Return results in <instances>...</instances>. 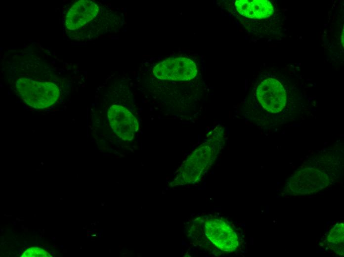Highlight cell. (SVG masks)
<instances>
[{
	"mask_svg": "<svg viewBox=\"0 0 344 257\" xmlns=\"http://www.w3.org/2000/svg\"><path fill=\"white\" fill-rule=\"evenodd\" d=\"M16 90L22 99L36 109H44L54 104L60 91L53 83L40 82L30 78H19L16 84Z\"/></svg>",
	"mask_w": 344,
	"mask_h": 257,
	"instance_id": "cell-1",
	"label": "cell"
},
{
	"mask_svg": "<svg viewBox=\"0 0 344 257\" xmlns=\"http://www.w3.org/2000/svg\"><path fill=\"white\" fill-rule=\"evenodd\" d=\"M153 73L158 79L170 81H190L197 75L196 64L190 59L178 57L169 58L157 64Z\"/></svg>",
	"mask_w": 344,
	"mask_h": 257,
	"instance_id": "cell-2",
	"label": "cell"
},
{
	"mask_svg": "<svg viewBox=\"0 0 344 257\" xmlns=\"http://www.w3.org/2000/svg\"><path fill=\"white\" fill-rule=\"evenodd\" d=\"M256 95L259 103L268 112L278 113L286 105V90L281 83L275 79L268 78L261 82Z\"/></svg>",
	"mask_w": 344,
	"mask_h": 257,
	"instance_id": "cell-3",
	"label": "cell"
},
{
	"mask_svg": "<svg viewBox=\"0 0 344 257\" xmlns=\"http://www.w3.org/2000/svg\"><path fill=\"white\" fill-rule=\"evenodd\" d=\"M107 116L114 133L124 140H132L139 128L136 117L127 108L120 105L109 108Z\"/></svg>",
	"mask_w": 344,
	"mask_h": 257,
	"instance_id": "cell-4",
	"label": "cell"
},
{
	"mask_svg": "<svg viewBox=\"0 0 344 257\" xmlns=\"http://www.w3.org/2000/svg\"><path fill=\"white\" fill-rule=\"evenodd\" d=\"M328 184L327 175L321 171L306 168L295 172L290 179L289 187L297 194L313 193Z\"/></svg>",
	"mask_w": 344,
	"mask_h": 257,
	"instance_id": "cell-5",
	"label": "cell"
},
{
	"mask_svg": "<svg viewBox=\"0 0 344 257\" xmlns=\"http://www.w3.org/2000/svg\"><path fill=\"white\" fill-rule=\"evenodd\" d=\"M205 233L217 248L225 252H232L238 246V237L231 226L225 221L214 219L205 223Z\"/></svg>",
	"mask_w": 344,
	"mask_h": 257,
	"instance_id": "cell-6",
	"label": "cell"
},
{
	"mask_svg": "<svg viewBox=\"0 0 344 257\" xmlns=\"http://www.w3.org/2000/svg\"><path fill=\"white\" fill-rule=\"evenodd\" d=\"M213 158V150L210 143H204L198 148L185 161L179 177L182 180H196L203 171L210 166Z\"/></svg>",
	"mask_w": 344,
	"mask_h": 257,
	"instance_id": "cell-7",
	"label": "cell"
},
{
	"mask_svg": "<svg viewBox=\"0 0 344 257\" xmlns=\"http://www.w3.org/2000/svg\"><path fill=\"white\" fill-rule=\"evenodd\" d=\"M98 5L89 0L76 2L68 10L65 19L66 28L70 30H77L97 16Z\"/></svg>",
	"mask_w": 344,
	"mask_h": 257,
	"instance_id": "cell-8",
	"label": "cell"
},
{
	"mask_svg": "<svg viewBox=\"0 0 344 257\" xmlns=\"http://www.w3.org/2000/svg\"><path fill=\"white\" fill-rule=\"evenodd\" d=\"M235 5L240 14L250 18H265L274 12L271 3L267 0H237Z\"/></svg>",
	"mask_w": 344,
	"mask_h": 257,
	"instance_id": "cell-9",
	"label": "cell"
},
{
	"mask_svg": "<svg viewBox=\"0 0 344 257\" xmlns=\"http://www.w3.org/2000/svg\"><path fill=\"white\" fill-rule=\"evenodd\" d=\"M330 248L336 253H344V224L337 223L330 231L327 237Z\"/></svg>",
	"mask_w": 344,
	"mask_h": 257,
	"instance_id": "cell-10",
	"label": "cell"
},
{
	"mask_svg": "<svg viewBox=\"0 0 344 257\" xmlns=\"http://www.w3.org/2000/svg\"><path fill=\"white\" fill-rule=\"evenodd\" d=\"M51 257L45 250L38 247H32L27 249L23 253L22 257Z\"/></svg>",
	"mask_w": 344,
	"mask_h": 257,
	"instance_id": "cell-11",
	"label": "cell"
},
{
	"mask_svg": "<svg viewBox=\"0 0 344 257\" xmlns=\"http://www.w3.org/2000/svg\"><path fill=\"white\" fill-rule=\"evenodd\" d=\"M341 42H342L343 45L344 46V30L343 31V33H342Z\"/></svg>",
	"mask_w": 344,
	"mask_h": 257,
	"instance_id": "cell-12",
	"label": "cell"
}]
</instances>
